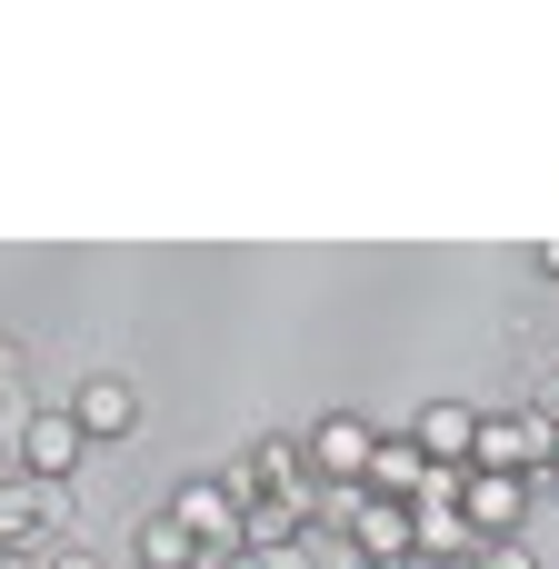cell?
I'll use <instances>...</instances> for the list:
<instances>
[{
    "label": "cell",
    "instance_id": "17",
    "mask_svg": "<svg viewBox=\"0 0 559 569\" xmlns=\"http://www.w3.org/2000/svg\"><path fill=\"white\" fill-rule=\"evenodd\" d=\"M530 410H540V420H550V430H559V370H550V380H540V400H530Z\"/></svg>",
    "mask_w": 559,
    "mask_h": 569
},
{
    "label": "cell",
    "instance_id": "3",
    "mask_svg": "<svg viewBox=\"0 0 559 569\" xmlns=\"http://www.w3.org/2000/svg\"><path fill=\"white\" fill-rule=\"evenodd\" d=\"M370 450H380V430H370L360 410H330L320 430H300V460H310V480H330V490H360Z\"/></svg>",
    "mask_w": 559,
    "mask_h": 569
},
{
    "label": "cell",
    "instance_id": "16",
    "mask_svg": "<svg viewBox=\"0 0 559 569\" xmlns=\"http://www.w3.org/2000/svg\"><path fill=\"white\" fill-rule=\"evenodd\" d=\"M0 440H10V450H20V440H30V400H20V390H10V380H0Z\"/></svg>",
    "mask_w": 559,
    "mask_h": 569
},
{
    "label": "cell",
    "instance_id": "12",
    "mask_svg": "<svg viewBox=\"0 0 559 569\" xmlns=\"http://www.w3.org/2000/svg\"><path fill=\"white\" fill-rule=\"evenodd\" d=\"M140 569H210V550H200L170 510H150V520H140Z\"/></svg>",
    "mask_w": 559,
    "mask_h": 569
},
{
    "label": "cell",
    "instance_id": "7",
    "mask_svg": "<svg viewBox=\"0 0 559 569\" xmlns=\"http://www.w3.org/2000/svg\"><path fill=\"white\" fill-rule=\"evenodd\" d=\"M240 500H290V490H310V460H300V440L290 430H270V440H250V460H240V480H230Z\"/></svg>",
    "mask_w": 559,
    "mask_h": 569
},
{
    "label": "cell",
    "instance_id": "4",
    "mask_svg": "<svg viewBox=\"0 0 559 569\" xmlns=\"http://www.w3.org/2000/svg\"><path fill=\"white\" fill-rule=\"evenodd\" d=\"M170 520H180L210 560L240 550V490H230V480H180V490H170Z\"/></svg>",
    "mask_w": 559,
    "mask_h": 569
},
{
    "label": "cell",
    "instance_id": "22",
    "mask_svg": "<svg viewBox=\"0 0 559 569\" xmlns=\"http://www.w3.org/2000/svg\"><path fill=\"white\" fill-rule=\"evenodd\" d=\"M540 480H550V490H559V450H550V470H540Z\"/></svg>",
    "mask_w": 559,
    "mask_h": 569
},
{
    "label": "cell",
    "instance_id": "19",
    "mask_svg": "<svg viewBox=\"0 0 559 569\" xmlns=\"http://www.w3.org/2000/svg\"><path fill=\"white\" fill-rule=\"evenodd\" d=\"M0 569H50V560L40 550H0Z\"/></svg>",
    "mask_w": 559,
    "mask_h": 569
},
{
    "label": "cell",
    "instance_id": "15",
    "mask_svg": "<svg viewBox=\"0 0 559 569\" xmlns=\"http://www.w3.org/2000/svg\"><path fill=\"white\" fill-rule=\"evenodd\" d=\"M470 569H540V560H530V540H480V560H470Z\"/></svg>",
    "mask_w": 559,
    "mask_h": 569
},
{
    "label": "cell",
    "instance_id": "6",
    "mask_svg": "<svg viewBox=\"0 0 559 569\" xmlns=\"http://www.w3.org/2000/svg\"><path fill=\"white\" fill-rule=\"evenodd\" d=\"M80 450H90V430H80L70 410H30V440H20V480H70V470H80Z\"/></svg>",
    "mask_w": 559,
    "mask_h": 569
},
{
    "label": "cell",
    "instance_id": "1",
    "mask_svg": "<svg viewBox=\"0 0 559 569\" xmlns=\"http://www.w3.org/2000/svg\"><path fill=\"white\" fill-rule=\"evenodd\" d=\"M320 520H340L360 560H410V500H370V490H330V500H320Z\"/></svg>",
    "mask_w": 559,
    "mask_h": 569
},
{
    "label": "cell",
    "instance_id": "9",
    "mask_svg": "<svg viewBox=\"0 0 559 569\" xmlns=\"http://www.w3.org/2000/svg\"><path fill=\"white\" fill-rule=\"evenodd\" d=\"M410 440H420V460H430V470H470V440H480V410H460V400H430V410L410 420Z\"/></svg>",
    "mask_w": 559,
    "mask_h": 569
},
{
    "label": "cell",
    "instance_id": "2",
    "mask_svg": "<svg viewBox=\"0 0 559 569\" xmlns=\"http://www.w3.org/2000/svg\"><path fill=\"white\" fill-rule=\"evenodd\" d=\"M559 430L540 410H510V420H480V440H470V470H500V480H530V470H550Z\"/></svg>",
    "mask_w": 559,
    "mask_h": 569
},
{
    "label": "cell",
    "instance_id": "10",
    "mask_svg": "<svg viewBox=\"0 0 559 569\" xmlns=\"http://www.w3.org/2000/svg\"><path fill=\"white\" fill-rule=\"evenodd\" d=\"M420 480H430V460H420V440H410V430H380V450H370V470H360V490H370V500H420Z\"/></svg>",
    "mask_w": 559,
    "mask_h": 569
},
{
    "label": "cell",
    "instance_id": "14",
    "mask_svg": "<svg viewBox=\"0 0 559 569\" xmlns=\"http://www.w3.org/2000/svg\"><path fill=\"white\" fill-rule=\"evenodd\" d=\"M40 490V540H60L70 530V480H30Z\"/></svg>",
    "mask_w": 559,
    "mask_h": 569
},
{
    "label": "cell",
    "instance_id": "20",
    "mask_svg": "<svg viewBox=\"0 0 559 569\" xmlns=\"http://www.w3.org/2000/svg\"><path fill=\"white\" fill-rule=\"evenodd\" d=\"M360 569H420V560H360Z\"/></svg>",
    "mask_w": 559,
    "mask_h": 569
},
{
    "label": "cell",
    "instance_id": "21",
    "mask_svg": "<svg viewBox=\"0 0 559 569\" xmlns=\"http://www.w3.org/2000/svg\"><path fill=\"white\" fill-rule=\"evenodd\" d=\"M540 260H550V280H559V240H550V250H540Z\"/></svg>",
    "mask_w": 559,
    "mask_h": 569
},
{
    "label": "cell",
    "instance_id": "11",
    "mask_svg": "<svg viewBox=\"0 0 559 569\" xmlns=\"http://www.w3.org/2000/svg\"><path fill=\"white\" fill-rule=\"evenodd\" d=\"M310 530V490H290V500H240V550H290Z\"/></svg>",
    "mask_w": 559,
    "mask_h": 569
},
{
    "label": "cell",
    "instance_id": "8",
    "mask_svg": "<svg viewBox=\"0 0 559 569\" xmlns=\"http://www.w3.org/2000/svg\"><path fill=\"white\" fill-rule=\"evenodd\" d=\"M70 420H80L90 440H130V430H140V390L110 380V370H90V380L70 390Z\"/></svg>",
    "mask_w": 559,
    "mask_h": 569
},
{
    "label": "cell",
    "instance_id": "18",
    "mask_svg": "<svg viewBox=\"0 0 559 569\" xmlns=\"http://www.w3.org/2000/svg\"><path fill=\"white\" fill-rule=\"evenodd\" d=\"M50 569H100V560L90 550H50Z\"/></svg>",
    "mask_w": 559,
    "mask_h": 569
},
{
    "label": "cell",
    "instance_id": "5",
    "mask_svg": "<svg viewBox=\"0 0 559 569\" xmlns=\"http://www.w3.org/2000/svg\"><path fill=\"white\" fill-rule=\"evenodd\" d=\"M460 520H470L480 540H520V530H530V480L470 470V480H460Z\"/></svg>",
    "mask_w": 559,
    "mask_h": 569
},
{
    "label": "cell",
    "instance_id": "13",
    "mask_svg": "<svg viewBox=\"0 0 559 569\" xmlns=\"http://www.w3.org/2000/svg\"><path fill=\"white\" fill-rule=\"evenodd\" d=\"M0 550H40V490L0 480Z\"/></svg>",
    "mask_w": 559,
    "mask_h": 569
}]
</instances>
